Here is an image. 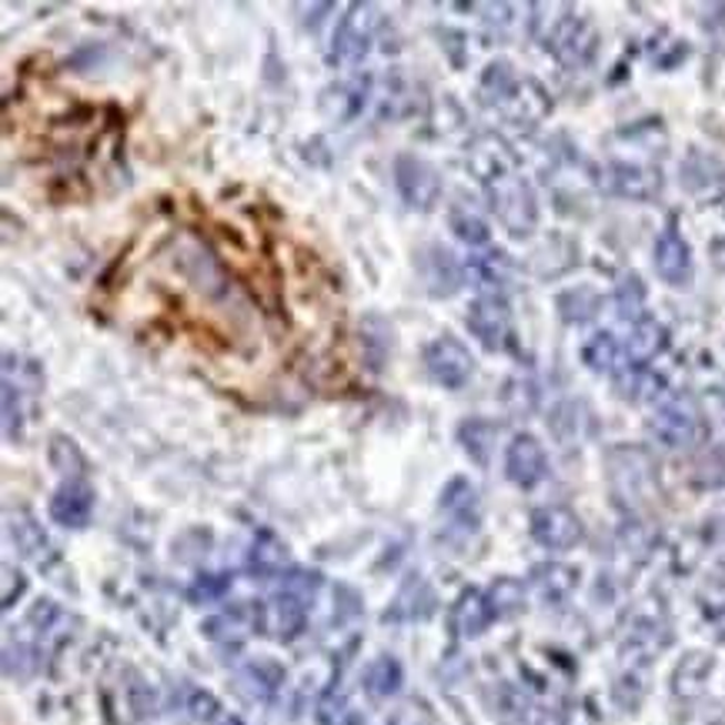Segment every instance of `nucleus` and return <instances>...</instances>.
I'll list each match as a JSON object with an SVG mask.
<instances>
[{"label": "nucleus", "instance_id": "nucleus-1", "mask_svg": "<svg viewBox=\"0 0 725 725\" xmlns=\"http://www.w3.org/2000/svg\"><path fill=\"white\" fill-rule=\"evenodd\" d=\"M531 535L538 546H546L552 552H566L582 541V521L566 505H546V508L531 511Z\"/></svg>", "mask_w": 725, "mask_h": 725}, {"label": "nucleus", "instance_id": "nucleus-2", "mask_svg": "<svg viewBox=\"0 0 725 725\" xmlns=\"http://www.w3.org/2000/svg\"><path fill=\"white\" fill-rule=\"evenodd\" d=\"M425 365H428V375L445 385V389H462L468 379H472V369L475 361L468 354V348L455 338H438L428 344L425 351Z\"/></svg>", "mask_w": 725, "mask_h": 725}, {"label": "nucleus", "instance_id": "nucleus-3", "mask_svg": "<svg viewBox=\"0 0 725 725\" xmlns=\"http://www.w3.org/2000/svg\"><path fill=\"white\" fill-rule=\"evenodd\" d=\"M652 435L665 445V448H688L698 442L702 435V425H698V415L688 402L675 398V402H665L655 418H652Z\"/></svg>", "mask_w": 725, "mask_h": 725}, {"label": "nucleus", "instance_id": "nucleus-4", "mask_svg": "<svg viewBox=\"0 0 725 725\" xmlns=\"http://www.w3.org/2000/svg\"><path fill=\"white\" fill-rule=\"evenodd\" d=\"M395 185L402 191V198L412 205V208H432L435 198H438V177L435 170L418 160V157H398L395 164Z\"/></svg>", "mask_w": 725, "mask_h": 725}, {"label": "nucleus", "instance_id": "nucleus-5", "mask_svg": "<svg viewBox=\"0 0 725 725\" xmlns=\"http://www.w3.org/2000/svg\"><path fill=\"white\" fill-rule=\"evenodd\" d=\"M505 475L521 488H531L546 478V452H541L538 438H531V435L511 438V445L505 452Z\"/></svg>", "mask_w": 725, "mask_h": 725}, {"label": "nucleus", "instance_id": "nucleus-6", "mask_svg": "<svg viewBox=\"0 0 725 725\" xmlns=\"http://www.w3.org/2000/svg\"><path fill=\"white\" fill-rule=\"evenodd\" d=\"M91 511H94V491L81 478L64 481L51 498V518L64 528H84Z\"/></svg>", "mask_w": 725, "mask_h": 725}, {"label": "nucleus", "instance_id": "nucleus-7", "mask_svg": "<svg viewBox=\"0 0 725 725\" xmlns=\"http://www.w3.org/2000/svg\"><path fill=\"white\" fill-rule=\"evenodd\" d=\"M655 271L675 288H682L692 278V255H688V245L682 241V235L675 228H669L655 241Z\"/></svg>", "mask_w": 725, "mask_h": 725}, {"label": "nucleus", "instance_id": "nucleus-8", "mask_svg": "<svg viewBox=\"0 0 725 725\" xmlns=\"http://www.w3.org/2000/svg\"><path fill=\"white\" fill-rule=\"evenodd\" d=\"M468 328H472V334L485 348H501L505 334H508V311H505V304L495 301V298L475 301L472 311H468Z\"/></svg>", "mask_w": 725, "mask_h": 725}, {"label": "nucleus", "instance_id": "nucleus-9", "mask_svg": "<svg viewBox=\"0 0 725 725\" xmlns=\"http://www.w3.org/2000/svg\"><path fill=\"white\" fill-rule=\"evenodd\" d=\"M495 211L515 235H528V228L535 225V198L528 195L525 185H518V180H508V185L498 191Z\"/></svg>", "mask_w": 725, "mask_h": 725}, {"label": "nucleus", "instance_id": "nucleus-10", "mask_svg": "<svg viewBox=\"0 0 725 725\" xmlns=\"http://www.w3.org/2000/svg\"><path fill=\"white\" fill-rule=\"evenodd\" d=\"M304 619H308L304 599H298V595H291V592L275 595V599L268 602V609H265V629H268L275 639H281V642L294 639V635L304 629Z\"/></svg>", "mask_w": 725, "mask_h": 725}, {"label": "nucleus", "instance_id": "nucleus-11", "mask_svg": "<svg viewBox=\"0 0 725 725\" xmlns=\"http://www.w3.org/2000/svg\"><path fill=\"white\" fill-rule=\"evenodd\" d=\"M442 511L462 528V531H475L478 528V491L472 481L455 478L445 485L442 491Z\"/></svg>", "mask_w": 725, "mask_h": 725}, {"label": "nucleus", "instance_id": "nucleus-12", "mask_svg": "<svg viewBox=\"0 0 725 725\" xmlns=\"http://www.w3.org/2000/svg\"><path fill=\"white\" fill-rule=\"evenodd\" d=\"M432 609H435V595H432L428 582L415 576L398 589V595L389 609V622H415V619L432 615Z\"/></svg>", "mask_w": 725, "mask_h": 725}, {"label": "nucleus", "instance_id": "nucleus-13", "mask_svg": "<svg viewBox=\"0 0 725 725\" xmlns=\"http://www.w3.org/2000/svg\"><path fill=\"white\" fill-rule=\"evenodd\" d=\"M491 619H495V615H491V609H488V599H485L481 592H475V589H468V592L455 602V609H452V629H455V635H462V639L481 635Z\"/></svg>", "mask_w": 725, "mask_h": 725}, {"label": "nucleus", "instance_id": "nucleus-14", "mask_svg": "<svg viewBox=\"0 0 725 725\" xmlns=\"http://www.w3.org/2000/svg\"><path fill=\"white\" fill-rule=\"evenodd\" d=\"M238 682H241V692L248 698H271L284 682V669L271 659H255L241 669Z\"/></svg>", "mask_w": 725, "mask_h": 725}, {"label": "nucleus", "instance_id": "nucleus-15", "mask_svg": "<svg viewBox=\"0 0 725 725\" xmlns=\"http://www.w3.org/2000/svg\"><path fill=\"white\" fill-rule=\"evenodd\" d=\"M369 24H372V18H369L365 8H351V14L341 21L338 38H334L341 58L354 61V58H361V54L369 51Z\"/></svg>", "mask_w": 725, "mask_h": 725}, {"label": "nucleus", "instance_id": "nucleus-16", "mask_svg": "<svg viewBox=\"0 0 725 725\" xmlns=\"http://www.w3.org/2000/svg\"><path fill=\"white\" fill-rule=\"evenodd\" d=\"M248 566H251V572H261V576L281 572L288 566V546L275 531H258L251 541V552H248Z\"/></svg>", "mask_w": 725, "mask_h": 725}, {"label": "nucleus", "instance_id": "nucleus-17", "mask_svg": "<svg viewBox=\"0 0 725 725\" xmlns=\"http://www.w3.org/2000/svg\"><path fill=\"white\" fill-rule=\"evenodd\" d=\"M402 665L392 659V655H379L375 662H369L365 675H361V682H365V688L375 695V698H389L402 688Z\"/></svg>", "mask_w": 725, "mask_h": 725}, {"label": "nucleus", "instance_id": "nucleus-18", "mask_svg": "<svg viewBox=\"0 0 725 725\" xmlns=\"http://www.w3.org/2000/svg\"><path fill=\"white\" fill-rule=\"evenodd\" d=\"M11 541H14L24 559H44L48 556V535L31 515L11 518Z\"/></svg>", "mask_w": 725, "mask_h": 725}, {"label": "nucleus", "instance_id": "nucleus-19", "mask_svg": "<svg viewBox=\"0 0 725 725\" xmlns=\"http://www.w3.org/2000/svg\"><path fill=\"white\" fill-rule=\"evenodd\" d=\"M485 599H488V609L495 619H511L525 609V586L518 579H498Z\"/></svg>", "mask_w": 725, "mask_h": 725}, {"label": "nucleus", "instance_id": "nucleus-20", "mask_svg": "<svg viewBox=\"0 0 725 725\" xmlns=\"http://www.w3.org/2000/svg\"><path fill=\"white\" fill-rule=\"evenodd\" d=\"M462 442H465V452L485 465L491 458V445H495V425L491 422H481V418H472L462 425Z\"/></svg>", "mask_w": 725, "mask_h": 725}, {"label": "nucleus", "instance_id": "nucleus-21", "mask_svg": "<svg viewBox=\"0 0 725 725\" xmlns=\"http://www.w3.org/2000/svg\"><path fill=\"white\" fill-rule=\"evenodd\" d=\"M582 358H586V365L595 369V372H612L615 361H619V344H615L612 334L599 331V334H592V338L586 341Z\"/></svg>", "mask_w": 725, "mask_h": 725}, {"label": "nucleus", "instance_id": "nucleus-22", "mask_svg": "<svg viewBox=\"0 0 725 725\" xmlns=\"http://www.w3.org/2000/svg\"><path fill=\"white\" fill-rule=\"evenodd\" d=\"M572 582H576V572L566 569V566H546V569L535 572V586H538L541 599H549V602L566 599L569 589H572Z\"/></svg>", "mask_w": 725, "mask_h": 725}, {"label": "nucleus", "instance_id": "nucleus-23", "mask_svg": "<svg viewBox=\"0 0 725 725\" xmlns=\"http://www.w3.org/2000/svg\"><path fill=\"white\" fill-rule=\"evenodd\" d=\"M361 334H365V351L372 358V369H382L392 351V328L382 318H369L361 324Z\"/></svg>", "mask_w": 725, "mask_h": 725}, {"label": "nucleus", "instance_id": "nucleus-24", "mask_svg": "<svg viewBox=\"0 0 725 725\" xmlns=\"http://www.w3.org/2000/svg\"><path fill=\"white\" fill-rule=\"evenodd\" d=\"M708 669H712L708 655H702V652H695V655H685V659H682V665H679V672H675V688H679L682 695H692V692H698V688H702V682H705V675H708Z\"/></svg>", "mask_w": 725, "mask_h": 725}, {"label": "nucleus", "instance_id": "nucleus-25", "mask_svg": "<svg viewBox=\"0 0 725 725\" xmlns=\"http://www.w3.org/2000/svg\"><path fill=\"white\" fill-rule=\"evenodd\" d=\"M659 348H662V328L655 321H639L629 341V354L635 361H649Z\"/></svg>", "mask_w": 725, "mask_h": 725}, {"label": "nucleus", "instance_id": "nucleus-26", "mask_svg": "<svg viewBox=\"0 0 725 725\" xmlns=\"http://www.w3.org/2000/svg\"><path fill=\"white\" fill-rule=\"evenodd\" d=\"M559 308H562L566 321H586V318H592V314H595V308H599V298H595V291H586V288H579V291H569V294H562V298H559Z\"/></svg>", "mask_w": 725, "mask_h": 725}, {"label": "nucleus", "instance_id": "nucleus-27", "mask_svg": "<svg viewBox=\"0 0 725 725\" xmlns=\"http://www.w3.org/2000/svg\"><path fill=\"white\" fill-rule=\"evenodd\" d=\"M51 465H54L58 472H64V475H77V472L84 468L81 448H77L71 438L58 435V438L51 442Z\"/></svg>", "mask_w": 725, "mask_h": 725}, {"label": "nucleus", "instance_id": "nucleus-28", "mask_svg": "<svg viewBox=\"0 0 725 725\" xmlns=\"http://www.w3.org/2000/svg\"><path fill=\"white\" fill-rule=\"evenodd\" d=\"M432 265H435V275H428V288L432 294H452L458 288V268L452 265L448 255L435 251L432 255Z\"/></svg>", "mask_w": 725, "mask_h": 725}, {"label": "nucleus", "instance_id": "nucleus-29", "mask_svg": "<svg viewBox=\"0 0 725 725\" xmlns=\"http://www.w3.org/2000/svg\"><path fill=\"white\" fill-rule=\"evenodd\" d=\"M615 301H619V311H622L625 318H635V314L642 311V301H645V288H642V281H639L635 275H625V278L619 281Z\"/></svg>", "mask_w": 725, "mask_h": 725}, {"label": "nucleus", "instance_id": "nucleus-30", "mask_svg": "<svg viewBox=\"0 0 725 725\" xmlns=\"http://www.w3.org/2000/svg\"><path fill=\"white\" fill-rule=\"evenodd\" d=\"M188 712L198 718V722H221V705H218V698L211 695V692H205V688H191L188 692Z\"/></svg>", "mask_w": 725, "mask_h": 725}, {"label": "nucleus", "instance_id": "nucleus-31", "mask_svg": "<svg viewBox=\"0 0 725 725\" xmlns=\"http://www.w3.org/2000/svg\"><path fill=\"white\" fill-rule=\"evenodd\" d=\"M452 228H455V235H458L465 245H485V241H488L485 221H478V218H472V215H455V218H452Z\"/></svg>", "mask_w": 725, "mask_h": 725}, {"label": "nucleus", "instance_id": "nucleus-32", "mask_svg": "<svg viewBox=\"0 0 725 725\" xmlns=\"http://www.w3.org/2000/svg\"><path fill=\"white\" fill-rule=\"evenodd\" d=\"M228 586H231V579H228V576H205V579H198V582H195V589H191V599H195V602H211V599L225 595V592H228Z\"/></svg>", "mask_w": 725, "mask_h": 725}, {"label": "nucleus", "instance_id": "nucleus-33", "mask_svg": "<svg viewBox=\"0 0 725 725\" xmlns=\"http://www.w3.org/2000/svg\"><path fill=\"white\" fill-rule=\"evenodd\" d=\"M4 582H8V589H4V609H11L14 599L24 592V576H14V569H4Z\"/></svg>", "mask_w": 725, "mask_h": 725}, {"label": "nucleus", "instance_id": "nucleus-34", "mask_svg": "<svg viewBox=\"0 0 725 725\" xmlns=\"http://www.w3.org/2000/svg\"><path fill=\"white\" fill-rule=\"evenodd\" d=\"M531 725H566V712L546 708V712H538V715L531 718Z\"/></svg>", "mask_w": 725, "mask_h": 725}, {"label": "nucleus", "instance_id": "nucleus-35", "mask_svg": "<svg viewBox=\"0 0 725 725\" xmlns=\"http://www.w3.org/2000/svg\"><path fill=\"white\" fill-rule=\"evenodd\" d=\"M338 725H361V715H354V712H348Z\"/></svg>", "mask_w": 725, "mask_h": 725}, {"label": "nucleus", "instance_id": "nucleus-36", "mask_svg": "<svg viewBox=\"0 0 725 725\" xmlns=\"http://www.w3.org/2000/svg\"><path fill=\"white\" fill-rule=\"evenodd\" d=\"M218 725H241V722H238V718H228V715H221V722H218Z\"/></svg>", "mask_w": 725, "mask_h": 725}]
</instances>
